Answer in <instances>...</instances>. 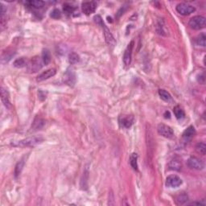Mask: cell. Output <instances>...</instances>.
<instances>
[{
	"mask_svg": "<svg viewBox=\"0 0 206 206\" xmlns=\"http://www.w3.org/2000/svg\"><path fill=\"white\" fill-rule=\"evenodd\" d=\"M43 141H44V138L42 136H31L19 141L15 145L19 147H24H24H35L41 143Z\"/></svg>",
	"mask_w": 206,
	"mask_h": 206,
	"instance_id": "cell-1",
	"label": "cell"
},
{
	"mask_svg": "<svg viewBox=\"0 0 206 206\" xmlns=\"http://www.w3.org/2000/svg\"><path fill=\"white\" fill-rule=\"evenodd\" d=\"M206 19L204 16L201 15H196L190 19L188 22V26L193 30H201L205 27Z\"/></svg>",
	"mask_w": 206,
	"mask_h": 206,
	"instance_id": "cell-2",
	"label": "cell"
},
{
	"mask_svg": "<svg viewBox=\"0 0 206 206\" xmlns=\"http://www.w3.org/2000/svg\"><path fill=\"white\" fill-rule=\"evenodd\" d=\"M42 59L38 57H34L27 63V70L29 73H36L42 68Z\"/></svg>",
	"mask_w": 206,
	"mask_h": 206,
	"instance_id": "cell-3",
	"label": "cell"
},
{
	"mask_svg": "<svg viewBox=\"0 0 206 206\" xmlns=\"http://www.w3.org/2000/svg\"><path fill=\"white\" fill-rule=\"evenodd\" d=\"M157 131L159 135H162L164 138H167V139H171L174 136V131L173 130L171 129V127H170L168 125L163 124V123L158 125Z\"/></svg>",
	"mask_w": 206,
	"mask_h": 206,
	"instance_id": "cell-4",
	"label": "cell"
},
{
	"mask_svg": "<svg viewBox=\"0 0 206 206\" xmlns=\"http://www.w3.org/2000/svg\"><path fill=\"white\" fill-rule=\"evenodd\" d=\"M175 9H176L177 12L181 14V15H188L196 11L193 6L189 5L188 3H184L178 4Z\"/></svg>",
	"mask_w": 206,
	"mask_h": 206,
	"instance_id": "cell-5",
	"label": "cell"
},
{
	"mask_svg": "<svg viewBox=\"0 0 206 206\" xmlns=\"http://www.w3.org/2000/svg\"><path fill=\"white\" fill-rule=\"evenodd\" d=\"M134 45H135V42L134 40H131L125 49L124 54H123V63L126 66H129L131 63L132 51H133Z\"/></svg>",
	"mask_w": 206,
	"mask_h": 206,
	"instance_id": "cell-6",
	"label": "cell"
},
{
	"mask_svg": "<svg viewBox=\"0 0 206 206\" xmlns=\"http://www.w3.org/2000/svg\"><path fill=\"white\" fill-rule=\"evenodd\" d=\"M187 164L190 168L196 170H202L204 167V164L201 159L197 157L192 156L187 161Z\"/></svg>",
	"mask_w": 206,
	"mask_h": 206,
	"instance_id": "cell-7",
	"label": "cell"
},
{
	"mask_svg": "<svg viewBox=\"0 0 206 206\" xmlns=\"http://www.w3.org/2000/svg\"><path fill=\"white\" fill-rule=\"evenodd\" d=\"M119 122L121 127L128 129L134 124L135 118L133 115H122L119 117Z\"/></svg>",
	"mask_w": 206,
	"mask_h": 206,
	"instance_id": "cell-8",
	"label": "cell"
},
{
	"mask_svg": "<svg viewBox=\"0 0 206 206\" xmlns=\"http://www.w3.org/2000/svg\"><path fill=\"white\" fill-rule=\"evenodd\" d=\"M182 184V180L176 175H171L167 177L166 186L168 188H177Z\"/></svg>",
	"mask_w": 206,
	"mask_h": 206,
	"instance_id": "cell-9",
	"label": "cell"
},
{
	"mask_svg": "<svg viewBox=\"0 0 206 206\" xmlns=\"http://www.w3.org/2000/svg\"><path fill=\"white\" fill-rule=\"evenodd\" d=\"M97 3L95 2H84L81 4L82 12L85 15H90L92 13L94 12L97 9Z\"/></svg>",
	"mask_w": 206,
	"mask_h": 206,
	"instance_id": "cell-10",
	"label": "cell"
},
{
	"mask_svg": "<svg viewBox=\"0 0 206 206\" xmlns=\"http://www.w3.org/2000/svg\"><path fill=\"white\" fill-rule=\"evenodd\" d=\"M101 27L103 28V32H104L105 39H106V41L107 43V44L109 46H111V47H114V46L116 44V40H115L114 37L112 35L111 31H109V29L106 26V24L103 23L102 24Z\"/></svg>",
	"mask_w": 206,
	"mask_h": 206,
	"instance_id": "cell-11",
	"label": "cell"
},
{
	"mask_svg": "<svg viewBox=\"0 0 206 206\" xmlns=\"http://www.w3.org/2000/svg\"><path fill=\"white\" fill-rule=\"evenodd\" d=\"M57 73V71L55 69H50V70H47L46 71H44L43 73H40L37 77L36 81H43L44 80H47V79L50 78V77L55 76V74Z\"/></svg>",
	"mask_w": 206,
	"mask_h": 206,
	"instance_id": "cell-12",
	"label": "cell"
},
{
	"mask_svg": "<svg viewBox=\"0 0 206 206\" xmlns=\"http://www.w3.org/2000/svg\"><path fill=\"white\" fill-rule=\"evenodd\" d=\"M1 100H2L3 103L5 106L6 108L10 109L11 106V102H10V97H9V93L6 89L3 87L1 88Z\"/></svg>",
	"mask_w": 206,
	"mask_h": 206,
	"instance_id": "cell-13",
	"label": "cell"
},
{
	"mask_svg": "<svg viewBox=\"0 0 206 206\" xmlns=\"http://www.w3.org/2000/svg\"><path fill=\"white\" fill-rule=\"evenodd\" d=\"M156 31L158 34L162 36H167L168 35V31H167L166 25H165V22L163 19H159L158 20L156 24Z\"/></svg>",
	"mask_w": 206,
	"mask_h": 206,
	"instance_id": "cell-14",
	"label": "cell"
},
{
	"mask_svg": "<svg viewBox=\"0 0 206 206\" xmlns=\"http://www.w3.org/2000/svg\"><path fill=\"white\" fill-rule=\"evenodd\" d=\"M168 167H169V169L173 170V171H181V168H182V164L179 159L173 158L170 160Z\"/></svg>",
	"mask_w": 206,
	"mask_h": 206,
	"instance_id": "cell-15",
	"label": "cell"
},
{
	"mask_svg": "<svg viewBox=\"0 0 206 206\" xmlns=\"http://www.w3.org/2000/svg\"><path fill=\"white\" fill-rule=\"evenodd\" d=\"M195 134H196V131H195V128H194V126H188V127L187 128L185 131H184L182 135H183V138H184V139L188 140V139H192V137L195 135Z\"/></svg>",
	"mask_w": 206,
	"mask_h": 206,
	"instance_id": "cell-16",
	"label": "cell"
},
{
	"mask_svg": "<svg viewBox=\"0 0 206 206\" xmlns=\"http://www.w3.org/2000/svg\"><path fill=\"white\" fill-rule=\"evenodd\" d=\"M26 4L28 5V7L34 9H40L44 6L45 3L43 1H38V0H35V1H27L26 2Z\"/></svg>",
	"mask_w": 206,
	"mask_h": 206,
	"instance_id": "cell-17",
	"label": "cell"
},
{
	"mask_svg": "<svg viewBox=\"0 0 206 206\" xmlns=\"http://www.w3.org/2000/svg\"><path fill=\"white\" fill-rule=\"evenodd\" d=\"M173 112L175 118H176L177 119H179V120L183 119L184 117H185V113H184V109L179 106H176L173 108Z\"/></svg>",
	"mask_w": 206,
	"mask_h": 206,
	"instance_id": "cell-18",
	"label": "cell"
},
{
	"mask_svg": "<svg viewBox=\"0 0 206 206\" xmlns=\"http://www.w3.org/2000/svg\"><path fill=\"white\" fill-rule=\"evenodd\" d=\"M24 164H25V159H24V158L21 159L18 163H17L16 166H15V177L19 176V175L21 174V172H22L23 171V168H24Z\"/></svg>",
	"mask_w": 206,
	"mask_h": 206,
	"instance_id": "cell-19",
	"label": "cell"
},
{
	"mask_svg": "<svg viewBox=\"0 0 206 206\" xmlns=\"http://www.w3.org/2000/svg\"><path fill=\"white\" fill-rule=\"evenodd\" d=\"M44 124H45V121H44V119L37 117V118L35 119L34 122H33V124L31 127H32L33 130H40L44 126Z\"/></svg>",
	"mask_w": 206,
	"mask_h": 206,
	"instance_id": "cell-20",
	"label": "cell"
},
{
	"mask_svg": "<svg viewBox=\"0 0 206 206\" xmlns=\"http://www.w3.org/2000/svg\"><path fill=\"white\" fill-rule=\"evenodd\" d=\"M51 54L47 49H44L42 53V61L44 65H47L51 62Z\"/></svg>",
	"mask_w": 206,
	"mask_h": 206,
	"instance_id": "cell-21",
	"label": "cell"
},
{
	"mask_svg": "<svg viewBox=\"0 0 206 206\" xmlns=\"http://www.w3.org/2000/svg\"><path fill=\"white\" fill-rule=\"evenodd\" d=\"M130 164L131 168L135 171H138V155L136 153H132L130 157Z\"/></svg>",
	"mask_w": 206,
	"mask_h": 206,
	"instance_id": "cell-22",
	"label": "cell"
},
{
	"mask_svg": "<svg viewBox=\"0 0 206 206\" xmlns=\"http://www.w3.org/2000/svg\"><path fill=\"white\" fill-rule=\"evenodd\" d=\"M65 81L69 85H73L75 83V74L73 70H69L65 74Z\"/></svg>",
	"mask_w": 206,
	"mask_h": 206,
	"instance_id": "cell-23",
	"label": "cell"
},
{
	"mask_svg": "<svg viewBox=\"0 0 206 206\" xmlns=\"http://www.w3.org/2000/svg\"><path fill=\"white\" fill-rule=\"evenodd\" d=\"M188 200V197L186 193L184 192H182V193H180L179 195H177L175 197V201H176L177 204H183L184 203H186Z\"/></svg>",
	"mask_w": 206,
	"mask_h": 206,
	"instance_id": "cell-24",
	"label": "cell"
},
{
	"mask_svg": "<svg viewBox=\"0 0 206 206\" xmlns=\"http://www.w3.org/2000/svg\"><path fill=\"white\" fill-rule=\"evenodd\" d=\"M13 65L15 66V68L21 69V68H24V67H25V66L27 65V60H26L24 57L16 59V60L14 61V63H13Z\"/></svg>",
	"mask_w": 206,
	"mask_h": 206,
	"instance_id": "cell-25",
	"label": "cell"
},
{
	"mask_svg": "<svg viewBox=\"0 0 206 206\" xmlns=\"http://www.w3.org/2000/svg\"><path fill=\"white\" fill-rule=\"evenodd\" d=\"M159 95L160 98L162 99V100H164V102H170V101L171 100V94L165 90H159Z\"/></svg>",
	"mask_w": 206,
	"mask_h": 206,
	"instance_id": "cell-26",
	"label": "cell"
},
{
	"mask_svg": "<svg viewBox=\"0 0 206 206\" xmlns=\"http://www.w3.org/2000/svg\"><path fill=\"white\" fill-rule=\"evenodd\" d=\"M196 151L201 155H204L206 153V145L204 142H198L196 146Z\"/></svg>",
	"mask_w": 206,
	"mask_h": 206,
	"instance_id": "cell-27",
	"label": "cell"
},
{
	"mask_svg": "<svg viewBox=\"0 0 206 206\" xmlns=\"http://www.w3.org/2000/svg\"><path fill=\"white\" fill-rule=\"evenodd\" d=\"M69 61L71 64H75L80 61V57L76 53H71L69 56Z\"/></svg>",
	"mask_w": 206,
	"mask_h": 206,
	"instance_id": "cell-28",
	"label": "cell"
},
{
	"mask_svg": "<svg viewBox=\"0 0 206 206\" xmlns=\"http://www.w3.org/2000/svg\"><path fill=\"white\" fill-rule=\"evenodd\" d=\"M63 11L67 15H70L74 12L75 8L70 3H64L63 6Z\"/></svg>",
	"mask_w": 206,
	"mask_h": 206,
	"instance_id": "cell-29",
	"label": "cell"
},
{
	"mask_svg": "<svg viewBox=\"0 0 206 206\" xmlns=\"http://www.w3.org/2000/svg\"><path fill=\"white\" fill-rule=\"evenodd\" d=\"M197 44L198 45H201L204 47L206 44V36L204 33H201V35L198 36V37L197 38Z\"/></svg>",
	"mask_w": 206,
	"mask_h": 206,
	"instance_id": "cell-30",
	"label": "cell"
},
{
	"mask_svg": "<svg viewBox=\"0 0 206 206\" xmlns=\"http://www.w3.org/2000/svg\"><path fill=\"white\" fill-rule=\"evenodd\" d=\"M50 17H52L54 19H58L61 17V13H60V10L58 9H54L50 14Z\"/></svg>",
	"mask_w": 206,
	"mask_h": 206,
	"instance_id": "cell-31",
	"label": "cell"
},
{
	"mask_svg": "<svg viewBox=\"0 0 206 206\" xmlns=\"http://www.w3.org/2000/svg\"><path fill=\"white\" fill-rule=\"evenodd\" d=\"M93 20H94V22L99 26H102V24L104 23V22H103V20H102V17H101L100 15H96V16H94V18H93Z\"/></svg>",
	"mask_w": 206,
	"mask_h": 206,
	"instance_id": "cell-32",
	"label": "cell"
},
{
	"mask_svg": "<svg viewBox=\"0 0 206 206\" xmlns=\"http://www.w3.org/2000/svg\"><path fill=\"white\" fill-rule=\"evenodd\" d=\"M197 81H198L199 83L204 85L205 83V77H204V73H201L197 77Z\"/></svg>",
	"mask_w": 206,
	"mask_h": 206,
	"instance_id": "cell-33",
	"label": "cell"
}]
</instances>
